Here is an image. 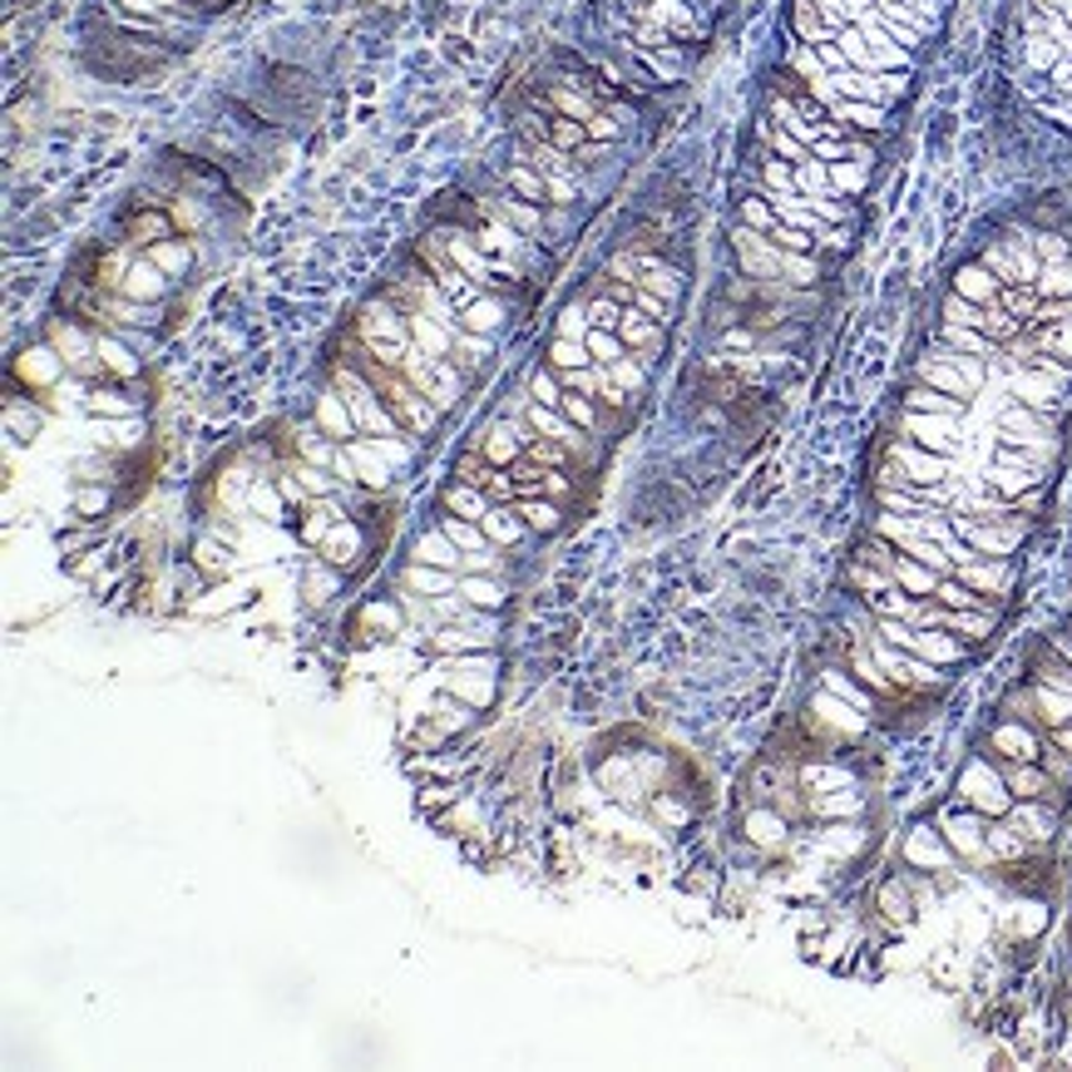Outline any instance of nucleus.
<instances>
[{
  "label": "nucleus",
  "mask_w": 1072,
  "mask_h": 1072,
  "mask_svg": "<svg viewBox=\"0 0 1072 1072\" xmlns=\"http://www.w3.org/2000/svg\"><path fill=\"white\" fill-rule=\"evenodd\" d=\"M1072 430V214L1003 218L929 306L870 465V514L845 589L870 643L851 667L895 697L915 633L979 647L1003 623L1018 559Z\"/></svg>",
  "instance_id": "f257e3e1"
},
{
  "label": "nucleus",
  "mask_w": 1072,
  "mask_h": 1072,
  "mask_svg": "<svg viewBox=\"0 0 1072 1072\" xmlns=\"http://www.w3.org/2000/svg\"><path fill=\"white\" fill-rule=\"evenodd\" d=\"M939 15L944 0H791L787 50L751 134V184L731 222L741 278L801 292L855 248L860 208Z\"/></svg>",
  "instance_id": "f03ea898"
},
{
  "label": "nucleus",
  "mask_w": 1072,
  "mask_h": 1072,
  "mask_svg": "<svg viewBox=\"0 0 1072 1072\" xmlns=\"http://www.w3.org/2000/svg\"><path fill=\"white\" fill-rule=\"evenodd\" d=\"M1013 84L1043 124L1072 134V0H1033L1018 25Z\"/></svg>",
  "instance_id": "7ed1b4c3"
},
{
  "label": "nucleus",
  "mask_w": 1072,
  "mask_h": 1072,
  "mask_svg": "<svg viewBox=\"0 0 1072 1072\" xmlns=\"http://www.w3.org/2000/svg\"><path fill=\"white\" fill-rule=\"evenodd\" d=\"M445 687H450L455 697H465L470 707H485L495 697V663L490 657H470V663L445 673Z\"/></svg>",
  "instance_id": "20e7f679"
},
{
  "label": "nucleus",
  "mask_w": 1072,
  "mask_h": 1072,
  "mask_svg": "<svg viewBox=\"0 0 1072 1072\" xmlns=\"http://www.w3.org/2000/svg\"><path fill=\"white\" fill-rule=\"evenodd\" d=\"M899 855H905V865L915 870H949V845H944V835L934 831V825H915V831L905 835V845H899Z\"/></svg>",
  "instance_id": "39448f33"
},
{
  "label": "nucleus",
  "mask_w": 1072,
  "mask_h": 1072,
  "mask_svg": "<svg viewBox=\"0 0 1072 1072\" xmlns=\"http://www.w3.org/2000/svg\"><path fill=\"white\" fill-rule=\"evenodd\" d=\"M480 529H485V539H490L495 549H514L519 539L529 534V524L519 519L514 504H490V509H485V519H480Z\"/></svg>",
  "instance_id": "423d86ee"
},
{
  "label": "nucleus",
  "mask_w": 1072,
  "mask_h": 1072,
  "mask_svg": "<svg viewBox=\"0 0 1072 1072\" xmlns=\"http://www.w3.org/2000/svg\"><path fill=\"white\" fill-rule=\"evenodd\" d=\"M460 727H470V702L465 697H440V702L430 707V721H426V731H420V741H445V737H455Z\"/></svg>",
  "instance_id": "0eeeda50"
},
{
  "label": "nucleus",
  "mask_w": 1072,
  "mask_h": 1072,
  "mask_svg": "<svg viewBox=\"0 0 1072 1072\" xmlns=\"http://www.w3.org/2000/svg\"><path fill=\"white\" fill-rule=\"evenodd\" d=\"M410 559L416 564H435V569H460L465 564V549L455 544L445 529H430V534L416 539V549H410Z\"/></svg>",
  "instance_id": "6e6552de"
},
{
  "label": "nucleus",
  "mask_w": 1072,
  "mask_h": 1072,
  "mask_svg": "<svg viewBox=\"0 0 1072 1072\" xmlns=\"http://www.w3.org/2000/svg\"><path fill=\"white\" fill-rule=\"evenodd\" d=\"M455 573L460 569H435V564H416V559H410V569L400 573V583H406V593L440 599V593H455Z\"/></svg>",
  "instance_id": "1a4fd4ad"
},
{
  "label": "nucleus",
  "mask_w": 1072,
  "mask_h": 1072,
  "mask_svg": "<svg viewBox=\"0 0 1072 1072\" xmlns=\"http://www.w3.org/2000/svg\"><path fill=\"white\" fill-rule=\"evenodd\" d=\"M356 554H361V529H356V524H342V519H336L332 534L322 539V559H326V564H336V569H352V564H356Z\"/></svg>",
  "instance_id": "9d476101"
},
{
  "label": "nucleus",
  "mask_w": 1072,
  "mask_h": 1072,
  "mask_svg": "<svg viewBox=\"0 0 1072 1072\" xmlns=\"http://www.w3.org/2000/svg\"><path fill=\"white\" fill-rule=\"evenodd\" d=\"M430 647H440V653H485V647H490V633H485V628H460V623H445L440 633H430Z\"/></svg>",
  "instance_id": "9b49d317"
},
{
  "label": "nucleus",
  "mask_w": 1072,
  "mask_h": 1072,
  "mask_svg": "<svg viewBox=\"0 0 1072 1072\" xmlns=\"http://www.w3.org/2000/svg\"><path fill=\"white\" fill-rule=\"evenodd\" d=\"M460 593H465L470 608H485V613H495L504 603V589L490 579V573H460Z\"/></svg>",
  "instance_id": "f8f14e48"
},
{
  "label": "nucleus",
  "mask_w": 1072,
  "mask_h": 1072,
  "mask_svg": "<svg viewBox=\"0 0 1072 1072\" xmlns=\"http://www.w3.org/2000/svg\"><path fill=\"white\" fill-rule=\"evenodd\" d=\"M485 509H490V504H485V495L475 490V485L455 480L450 490H445V514H460V519H475V524H480Z\"/></svg>",
  "instance_id": "ddd939ff"
},
{
  "label": "nucleus",
  "mask_w": 1072,
  "mask_h": 1072,
  "mask_svg": "<svg viewBox=\"0 0 1072 1072\" xmlns=\"http://www.w3.org/2000/svg\"><path fill=\"white\" fill-rule=\"evenodd\" d=\"M747 841L761 845V851H771V845L787 841V821H781V815H771V811H751L747 815Z\"/></svg>",
  "instance_id": "4468645a"
},
{
  "label": "nucleus",
  "mask_w": 1072,
  "mask_h": 1072,
  "mask_svg": "<svg viewBox=\"0 0 1072 1072\" xmlns=\"http://www.w3.org/2000/svg\"><path fill=\"white\" fill-rule=\"evenodd\" d=\"M514 509H519V519H524L534 534H554L559 519H564V514H559V504L544 500V495H539V500H514Z\"/></svg>",
  "instance_id": "2eb2a0df"
},
{
  "label": "nucleus",
  "mask_w": 1072,
  "mask_h": 1072,
  "mask_svg": "<svg viewBox=\"0 0 1072 1072\" xmlns=\"http://www.w3.org/2000/svg\"><path fill=\"white\" fill-rule=\"evenodd\" d=\"M465 767H470V757H455V751H445V757H426V751L410 757V771H416V777H460Z\"/></svg>",
  "instance_id": "dca6fc26"
},
{
  "label": "nucleus",
  "mask_w": 1072,
  "mask_h": 1072,
  "mask_svg": "<svg viewBox=\"0 0 1072 1072\" xmlns=\"http://www.w3.org/2000/svg\"><path fill=\"white\" fill-rule=\"evenodd\" d=\"M306 603H326L332 599L336 589H342V579H336V564L326 569V564H306Z\"/></svg>",
  "instance_id": "f3484780"
},
{
  "label": "nucleus",
  "mask_w": 1072,
  "mask_h": 1072,
  "mask_svg": "<svg viewBox=\"0 0 1072 1072\" xmlns=\"http://www.w3.org/2000/svg\"><path fill=\"white\" fill-rule=\"evenodd\" d=\"M801 781H805L811 791H841V787H851V777H845L841 767H815V761L801 771Z\"/></svg>",
  "instance_id": "a211bd4d"
},
{
  "label": "nucleus",
  "mask_w": 1072,
  "mask_h": 1072,
  "mask_svg": "<svg viewBox=\"0 0 1072 1072\" xmlns=\"http://www.w3.org/2000/svg\"><path fill=\"white\" fill-rule=\"evenodd\" d=\"M158 262L148 268V262H139V268H129V278H124V292L129 296H158Z\"/></svg>",
  "instance_id": "6ab92c4d"
},
{
  "label": "nucleus",
  "mask_w": 1072,
  "mask_h": 1072,
  "mask_svg": "<svg viewBox=\"0 0 1072 1072\" xmlns=\"http://www.w3.org/2000/svg\"><path fill=\"white\" fill-rule=\"evenodd\" d=\"M282 500L287 495H278L272 485H252V509H258L262 519H282Z\"/></svg>",
  "instance_id": "aec40b11"
},
{
  "label": "nucleus",
  "mask_w": 1072,
  "mask_h": 1072,
  "mask_svg": "<svg viewBox=\"0 0 1072 1072\" xmlns=\"http://www.w3.org/2000/svg\"><path fill=\"white\" fill-rule=\"evenodd\" d=\"M194 559H198V569H204V573H222V569H228V554H222L214 539H204V544L194 549Z\"/></svg>",
  "instance_id": "412c9836"
},
{
  "label": "nucleus",
  "mask_w": 1072,
  "mask_h": 1072,
  "mask_svg": "<svg viewBox=\"0 0 1072 1072\" xmlns=\"http://www.w3.org/2000/svg\"><path fill=\"white\" fill-rule=\"evenodd\" d=\"M450 801H460V787H420V811H440Z\"/></svg>",
  "instance_id": "4be33fe9"
},
{
  "label": "nucleus",
  "mask_w": 1072,
  "mask_h": 1072,
  "mask_svg": "<svg viewBox=\"0 0 1072 1072\" xmlns=\"http://www.w3.org/2000/svg\"><path fill=\"white\" fill-rule=\"evenodd\" d=\"M366 623H381V628H400V608L396 603H366V613H361Z\"/></svg>",
  "instance_id": "5701e85b"
},
{
  "label": "nucleus",
  "mask_w": 1072,
  "mask_h": 1072,
  "mask_svg": "<svg viewBox=\"0 0 1072 1072\" xmlns=\"http://www.w3.org/2000/svg\"><path fill=\"white\" fill-rule=\"evenodd\" d=\"M154 262L164 272H184L188 268V252L184 248H174V242H164V248H154Z\"/></svg>",
  "instance_id": "b1692460"
},
{
  "label": "nucleus",
  "mask_w": 1072,
  "mask_h": 1072,
  "mask_svg": "<svg viewBox=\"0 0 1072 1072\" xmlns=\"http://www.w3.org/2000/svg\"><path fill=\"white\" fill-rule=\"evenodd\" d=\"M657 821H667V825H683L687 821V805H677V801H667V795H657Z\"/></svg>",
  "instance_id": "393cba45"
},
{
  "label": "nucleus",
  "mask_w": 1072,
  "mask_h": 1072,
  "mask_svg": "<svg viewBox=\"0 0 1072 1072\" xmlns=\"http://www.w3.org/2000/svg\"><path fill=\"white\" fill-rule=\"evenodd\" d=\"M100 509H104V495L100 490H84L80 495V514H100Z\"/></svg>",
  "instance_id": "a878e982"
}]
</instances>
